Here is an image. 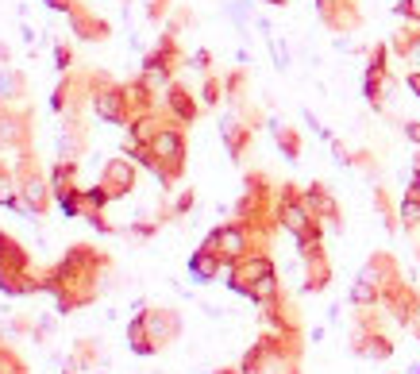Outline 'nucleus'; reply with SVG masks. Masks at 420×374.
<instances>
[{"mask_svg": "<svg viewBox=\"0 0 420 374\" xmlns=\"http://www.w3.org/2000/svg\"><path fill=\"white\" fill-rule=\"evenodd\" d=\"M397 220L409 228V232H416V228H420V197H416V193H405V197H401Z\"/></svg>", "mask_w": 420, "mask_h": 374, "instance_id": "21", "label": "nucleus"}, {"mask_svg": "<svg viewBox=\"0 0 420 374\" xmlns=\"http://www.w3.org/2000/svg\"><path fill=\"white\" fill-rule=\"evenodd\" d=\"M227 16L235 20V27H240V31H247V24H251V16H255L251 0H232V4H227Z\"/></svg>", "mask_w": 420, "mask_h": 374, "instance_id": "23", "label": "nucleus"}, {"mask_svg": "<svg viewBox=\"0 0 420 374\" xmlns=\"http://www.w3.org/2000/svg\"><path fill=\"white\" fill-rule=\"evenodd\" d=\"M397 16H405L409 24H420V0H401V4H397Z\"/></svg>", "mask_w": 420, "mask_h": 374, "instance_id": "27", "label": "nucleus"}, {"mask_svg": "<svg viewBox=\"0 0 420 374\" xmlns=\"http://www.w3.org/2000/svg\"><path fill=\"white\" fill-rule=\"evenodd\" d=\"M143 324H147V335L155 343V351L170 348L181 335V316L174 309H143Z\"/></svg>", "mask_w": 420, "mask_h": 374, "instance_id": "9", "label": "nucleus"}, {"mask_svg": "<svg viewBox=\"0 0 420 374\" xmlns=\"http://www.w3.org/2000/svg\"><path fill=\"white\" fill-rule=\"evenodd\" d=\"M255 232H262V228H247L240 220H232V224L216 228V232L205 239V247H212V251L224 258V266H232V263H240V258L255 255Z\"/></svg>", "mask_w": 420, "mask_h": 374, "instance_id": "5", "label": "nucleus"}, {"mask_svg": "<svg viewBox=\"0 0 420 374\" xmlns=\"http://www.w3.org/2000/svg\"><path fill=\"white\" fill-rule=\"evenodd\" d=\"M62 374H85V367L78 359H73V355H66V363H62Z\"/></svg>", "mask_w": 420, "mask_h": 374, "instance_id": "33", "label": "nucleus"}, {"mask_svg": "<svg viewBox=\"0 0 420 374\" xmlns=\"http://www.w3.org/2000/svg\"><path fill=\"white\" fill-rule=\"evenodd\" d=\"M401 128H405V139L420 147V123H416V120H409V123H401Z\"/></svg>", "mask_w": 420, "mask_h": 374, "instance_id": "31", "label": "nucleus"}, {"mask_svg": "<svg viewBox=\"0 0 420 374\" xmlns=\"http://www.w3.org/2000/svg\"><path fill=\"white\" fill-rule=\"evenodd\" d=\"M70 355L81 363L85 370H97V363H101V343H97V340H78Z\"/></svg>", "mask_w": 420, "mask_h": 374, "instance_id": "20", "label": "nucleus"}, {"mask_svg": "<svg viewBox=\"0 0 420 374\" xmlns=\"http://www.w3.org/2000/svg\"><path fill=\"white\" fill-rule=\"evenodd\" d=\"M0 374H31V367L24 363V355L8 340H0Z\"/></svg>", "mask_w": 420, "mask_h": 374, "instance_id": "19", "label": "nucleus"}, {"mask_svg": "<svg viewBox=\"0 0 420 374\" xmlns=\"http://www.w3.org/2000/svg\"><path fill=\"white\" fill-rule=\"evenodd\" d=\"M85 104H93V85H89V74L81 70H70L62 74V81L54 85V97H51V108L58 116H81Z\"/></svg>", "mask_w": 420, "mask_h": 374, "instance_id": "6", "label": "nucleus"}, {"mask_svg": "<svg viewBox=\"0 0 420 374\" xmlns=\"http://www.w3.org/2000/svg\"><path fill=\"white\" fill-rule=\"evenodd\" d=\"M220 136H224V143H227V155L240 162V158L247 155V147H251L255 123H251V120H240V116L232 112V116H224V123H220Z\"/></svg>", "mask_w": 420, "mask_h": 374, "instance_id": "12", "label": "nucleus"}, {"mask_svg": "<svg viewBox=\"0 0 420 374\" xmlns=\"http://www.w3.org/2000/svg\"><path fill=\"white\" fill-rule=\"evenodd\" d=\"M193 201H197V193H193V189H185V193H181V197L174 201V208H170V216H181V213H189V208H193Z\"/></svg>", "mask_w": 420, "mask_h": 374, "instance_id": "28", "label": "nucleus"}, {"mask_svg": "<svg viewBox=\"0 0 420 374\" xmlns=\"http://www.w3.org/2000/svg\"><path fill=\"white\" fill-rule=\"evenodd\" d=\"M89 85H93V104L97 120L104 123H131L128 112V97H123V81H112L104 70H89Z\"/></svg>", "mask_w": 420, "mask_h": 374, "instance_id": "3", "label": "nucleus"}, {"mask_svg": "<svg viewBox=\"0 0 420 374\" xmlns=\"http://www.w3.org/2000/svg\"><path fill=\"white\" fill-rule=\"evenodd\" d=\"M35 136V112L27 104H0V155L4 151H27Z\"/></svg>", "mask_w": 420, "mask_h": 374, "instance_id": "4", "label": "nucleus"}, {"mask_svg": "<svg viewBox=\"0 0 420 374\" xmlns=\"http://www.w3.org/2000/svg\"><path fill=\"white\" fill-rule=\"evenodd\" d=\"M301 205L309 208V213L317 216L320 224H328V228H343L336 197H332V193H328V186H320V181H317V186H309V189L301 193Z\"/></svg>", "mask_w": 420, "mask_h": 374, "instance_id": "10", "label": "nucleus"}, {"mask_svg": "<svg viewBox=\"0 0 420 374\" xmlns=\"http://www.w3.org/2000/svg\"><path fill=\"white\" fill-rule=\"evenodd\" d=\"M270 51H274V62H278V70H290V51H285V43L278 39V35H270Z\"/></svg>", "mask_w": 420, "mask_h": 374, "instance_id": "25", "label": "nucleus"}, {"mask_svg": "<svg viewBox=\"0 0 420 374\" xmlns=\"http://www.w3.org/2000/svg\"><path fill=\"white\" fill-rule=\"evenodd\" d=\"M170 12V0H147V20L150 24H162Z\"/></svg>", "mask_w": 420, "mask_h": 374, "instance_id": "26", "label": "nucleus"}, {"mask_svg": "<svg viewBox=\"0 0 420 374\" xmlns=\"http://www.w3.org/2000/svg\"><path fill=\"white\" fill-rule=\"evenodd\" d=\"M54 70H62V74L73 70V46L70 43H54Z\"/></svg>", "mask_w": 420, "mask_h": 374, "instance_id": "24", "label": "nucleus"}, {"mask_svg": "<svg viewBox=\"0 0 420 374\" xmlns=\"http://www.w3.org/2000/svg\"><path fill=\"white\" fill-rule=\"evenodd\" d=\"M409 374H420V363H416V367H409Z\"/></svg>", "mask_w": 420, "mask_h": 374, "instance_id": "37", "label": "nucleus"}, {"mask_svg": "<svg viewBox=\"0 0 420 374\" xmlns=\"http://www.w3.org/2000/svg\"><path fill=\"white\" fill-rule=\"evenodd\" d=\"M224 271H227L224 258L216 255L212 247H205V243H200V251L189 255V274H193V282H216Z\"/></svg>", "mask_w": 420, "mask_h": 374, "instance_id": "14", "label": "nucleus"}, {"mask_svg": "<svg viewBox=\"0 0 420 374\" xmlns=\"http://www.w3.org/2000/svg\"><path fill=\"white\" fill-rule=\"evenodd\" d=\"M270 128H274V139H278L282 155L290 158V162H297L301 158V136H297V128H285V123H270Z\"/></svg>", "mask_w": 420, "mask_h": 374, "instance_id": "17", "label": "nucleus"}, {"mask_svg": "<svg viewBox=\"0 0 420 374\" xmlns=\"http://www.w3.org/2000/svg\"><path fill=\"white\" fill-rule=\"evenodd\" d=\"M27 101V74L16 66H0V104H24Z\"/></svg>", "mask_w": 420, "mask_h": 374, "instance_id": "15", "label": "nucleus"}, {"mask_svg": "<svg viewBox=\"0 0 420 374\" xmlns=\"http://www.w3.org/2000/svg\"><path fill=\"white\" fill-rule=\"evenodd\" d=\"M46 8H51V12H70L73 4H78V0H43Z\"/></svg>", "mask_w": 420, "mask_h": 374, "instance_id": "32", "label": "nucleus"}, {"mask_svg": "<svg viewBox=\"0 0 420 374\" xmlns=\"http://www.w3.org/2000/svg\"><path fill=\"white\" fill-rule=\"evenodd\" d=\"M212 374H243V370H235V367H220V370H212Z\"/></svg>", "mask_w": 420, "mask_h": 374, "instance_id": "35", "label": "nucleus"}, {"mask_svg": "<svg viewBox=\"0 0 420 374\" xmlns=\"http://www.w3.org/2000/svg\"><path fill=\"white\" fill-rule=\"evenodd\" d=\"M332 155H336V162H339V166H351V155H347V147H343V143H336V139H332Z\"/></svg>", "mask_w": 420, "mask_h": 374, "instance_id": "30", "label": "nucleus"}, {"mask_svg": "<svg viewBox=\"0 0 420 374\" xmlns=\"http://www.w3.org/2000/svg\"><path fill=\"white\" fill-rule=\"evenodd\" d=\"M220 97H227V93H224V81L216 78V74H205V85H200V101L212 108V104H220Z\"/></svg>", "mask_w": 420, "mask_h": 374, "instance_id": "22", "label": "nucleus"}, {"mask_svg": "<svg viewBox=\"0 0 420 374\" xmlns=\"http://www.w3.org/2000/svg\"><path fill=\"white\" fill-rule=\"evenodd\" d=\"M189 62H193V70H205V74H208V66H212V54H208V51H197Z\"/></svg>", "mask_w": 420, "mask_h": 374, "instance_id": "29", "label": "nucleus"}, {"mask_svg": "<svg viewBox=\"0 0 420 374\" xmlns=\"http://www.w3.org/2000/svg\"><path fill=\"white\" fill-rule=\"evenodd\" d=\"M66 24H70V31L78 35V39H85V43H104L112 35V27H108V20H101L93 8H85L81 0L66 12Z\"/></svg>", "mask_w": 420, "mask_h": 374, "instance_id": "8", "label": "nucleus"}, {"mask_svg": "<svg viewBox=\"0 0 420 374\" xmlns=\"http://www.w3.org/2000/svg\"><path fill=\"white\" fill-rule=\"evenodd\" d=\"M108 266V255H101L93 243H73L58 266H51L46 290L54 293L58 313H73L97 301L101 293V271Z\"/></svg>", "mask_w": 420, "mask_h": 374, "instance_id": "1", "label": "nucleus"}, {"mask_svg": "<svg viewBox=\"0 0 420 374\" xmlns=\"http://www.w3.org/2000/svg\"><path fill=\"white\" fill-rule=\"evenodd\" d=\"M266 4H274V8H285V4H290V0H266Z\"/></svg>", "mask_w": 420, "mask_h": 374, "instance_id": "36", "label": "nucleus"}, {"mask_svg": "<svg viewBox=\"0 0 420 374\" xmlns=\"http://www.w3.org/2000/svg\"><path fill=\"white\" fill-rule=\"evenodd\" d=\"M101 186L108 189V197H128L131 189H135V166H131V158H108L101 170Z\"/></svg>", "mask_w": 420, "mask_h": 374, "instance_id": "11", "label": "nucleus"}, {"mask_svg": "<svg viewBox=\"0 0 420 374\" xmlns=\"http://www.w3.org/2000/svg\"><path fill=\"white\" fill-rule=\"evenodd\" d=\"M162 104H166V112L178 123H193L197 120V101H193V93H189L181 81H170L166 85V101H162Z\"/></svg>", "mask_w": 420, "mask_h": 374, "instance_id": "13", "label": "nucleus"}, {"mask_svg": "<svg viewBox=\"0 0 420 374\" xmlns=\"http://www.w3.org/2000/svg\"><path fill=\"white\" fill-rule=\"evenodd\" d=\"M128 348L135 351V355H155V343H150V335H147V324H143V313H139L135 320L128 324Z\"/></svg>", "mask_w": 420, "mask_h": 374, "instance_id": "18", "label": "nucleus"}, {"mask_svg": "<svg viewBox=\"0 0 420 374\" xmlns=\"http://www.w3.org/2000/svg\"><path fill=\"white\" fill-rule=\"evenodd\" d=\"M16 193H20V201H24V213L46 216L54 189L43 181V166L35 162V151L31 147L20 151V158H16Z\"/></svg>", "mask_w": 420, "mask_h": 374, "instance_id": "2", "label": "nucleus"}, {"mask_svg": "<svg viewBox=\"0 0 420 374\" xmlns=\"http://www.w3.org/2000/svg\"><path fill=\"white\" fill-rule=\"evenodd\" d=\"M224 274H227V285H232L235 293L251 297L255 285H259L266 274H274V263H270V255H266V251H255V255L240 258V263H232Z\"/></svg>", "mask_w": 420, "mask_h": 374, "instance_id": "7", "label": "nucleus"}, {"mask_svg": "<svg viewBox=\"0 0 420 374\" xmlns=\"http://www.w3.org/2000/svg\"><path fill=\"white\" fill-rule=\"evenodd\" d=\"M0 66H12V46L0 43Z\"/></svg>", "mask_w": 420, "mask_h": 374, "instance_id": "34", "label": "nucleus"}, {"mask_svg": "<svg viewBox=\"0 0 420 374\" xmlns=\"http://www.w3.org/2000/svg\"><path fill=\"white\" fill-rule=\"evenodd\" d=\"M51 189H54V197H62V193H73L78 189V162H58V166L51 170Z\"/></svg>", "mask_w": 420, "mask_h": 374, "instance_id": "16", "label": "nucleus"}]
</instances>
